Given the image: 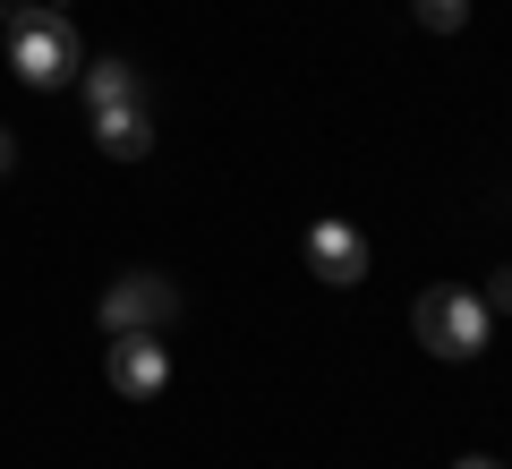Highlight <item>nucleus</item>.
Segmentation results:
<instances>
[{
	"label": "nucleus",
	"instance_id": "obj_1",
	"mask_svg": "<svg viewBox=\"0 0 512 469\" xmlns=\"http://www.w3.org/2000/svg\"><path fill=\"white\" fill-rule=\"evenodd\" d=\"M9 69H18V86H35V94L77 86L86 43H77L69 0H18V18H9Z\"/></svg>",
	"mask_w": 512,
	"mask_h": 469
},
{
	"label": "nucleus",
	"instance_id": "obj_2",
	"mask_svg": "<svg viewBox=\"0 0 512 469\" xmlns=\"http://www.w3.org/2000/svg\"><path fill=\"white\" fill-rule=\"evenodd\" d=\"M410 333L427 342V359H478L487 350V333H495V307L478 299V290H453V282H436V290H419L410 299Z\"/></svg>",
	"mask_w": 512,
	"mask_h": 469
},
{
	"label": "nucleus",
	"instance_id": "obj_3",
	"mask_svg": "<svg viewBox=\"0 0 512 469\" xmlns=\"http://www.w3.org/2000/svg\"><path fill=\"white\" fill-rule=\"evenodd\" d=\"M171 316H180V282L154 265H128L103 282V299H94V325L103 333H163Z\"/></svg>",
	"mask_w": 512,
	"mask_h": 469
},
{
	"label": "nucleus",
	"instance_id": "obj_4",
	"mask_svg": "<svg viewBox=\"0 0 512 469\" xmlns=\"http://www.w3.org/2000/svg\"><path fill=\"white\" fill-rule=\"evenodd\" d=\"M103 376H111V393H120V401H154V393L171 384V350H163V333H111Z\"/></svg>",
	"mask_w": 512,
	"mask_h": 469
},
{
	"label": "nucleus",
	"instance_id": "obj_5",
	"mask_svg": "<svg viewBox=\"0 0 512 469\" xmlns=\"http://www.w3.org/2000/svg\"><path fill=\"white\" fill-rule=\"evenodd\" d=\"M308 273H316V282H333V290L367 282V239H359V222H342V214L308 222Z\"/></svg>",
	"mask_w": 512,
	"mask_h": 469
},
{
	"label": "nucleus",
	"instance_id": "obj_6",
	"mask_svg": "<svg viewBox=\"0 0 512 469\" xmlns=\"http://www.w3.org/2000/svg\"><path fill=\"white\" fill-rule=\"evenodd\" d=\"M94 145L111 163H146L154 154V103H103L94 111Z\"/></svg>",
	"mask_w": 512,
	"mask_h": 469
},
{
	"label": "nucleus",
	"instance_id": "obj_7",
	"mask_svg": "<svg viewBox=\"0 0 512 469\" xmlns=\"http://www.w3.org/2000/svg\"><path fill=\"white\" fill-rule=\"evenodd\" d=\"M77 86H86V111H103V103H146V77L128 69V60H86Z\"/></svg>",
	"mask_w": 512,
	"mask_h": 469
},
{
	"label": "nucleus",
	"instance_id": "obj_8",
	"mask_svg": "<svg viewBox=\"0 0 512 469\" xmlns=\"http://www.w3.org/2000/svg\"><path fill=\"white\" fill-rule=\"evenodd\" d=\"M410 9H419L427 35H461V26H470V0H410Z\"/></svg>",
	"mask_w": 512,
	"mask_h": 469
},
{
	"label": "nucleus",
	"instance_id": "obj_9",
	"mask_svg": "<svg viewBox=\"0 0 512 469\" xmlns=\"http://www.w3.org/2000/svg\"><path fill=\"white\" fill-rule=\"evenodd\" d=\"M487 307H504V316H512V265H495V282H487Z\"/></svg>",
	"mask_w": 512,
	"mask_h": 469
},
{
	"label": "nucleus",
	"instance_id": "obj_10",
	"mask_svg": "<svg viewBox=\"0 0 512 469\" xmlns=\"http://www.w3.org/2000/svg\"><path fill=\"white\" fill-rule=\"evenodd\" d=\"M9 171H18V137H9V128H0V180H9Z\"/></svg>",
	"mask_w": 512,
	"mask_h": 469
},
{
	"label": "nucleus",
	"instance_id": "obj_11",
	"mask_svg": "<svg viewBox=\"0 0 512 469\" xmlns=\"http://www.w3.org/2000/svg\"><path fill=\"white\" fill-rule=\"evenodd\" d=\"M453 469H495V461H487V452H461V461H453Z\"/></svg>",
	"mask_w": 512,
	"mask_h": 469
},
{
	"label": "nucleus",
	"instance_id": "obj_12",
	"mask_svg": "<svg viewBox=\"0 0 512 469\" xmlns=\"http://www.w3.org/2000/svg\"><path fill=\"white\" fill-rule=\"evenodd\" d=\"M0 9H9V0H0Z\"/></svg>",
	"mask_w": 512,
	"mask_h": 469
}]
</instances>
